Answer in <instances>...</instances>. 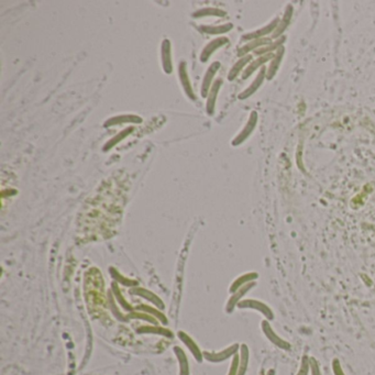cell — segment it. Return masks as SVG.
<instances>
[{
	"label": "cell",
	"mask_w": 375,
	"mask_h": 375,
	"mask_svg": "<svg viewBox=\"0 0 375 375\" xmlns=\"http://www.w3.org/2000/svg\"><path fill=\"white\" fill-rule=\"evenodd\" d=\"M261 326H262L263 334L265 335L266 338H268V340L273 343V345L277 347L278 349H282V350H285V351L290 350V348H291L290 343L288 341L284 340L283 338H281V337H279L274 331V329L272 328L269 320H263L262 323H261Z\"/></svg>",
	"instance_id": "1"
},
{
	"label": "cell",
	"mask_w": 375,
	"mask_h": 375,
	"mask_svg": "<svg viewBox=\"0 0 375 375\" xmlns=\"http://www.w3.org/2000/svg\"><path fill=\"white\" fill-rule=\"evenodd\" d=\"M240 307H243V308H251V309H256L258 311H260L265 318L266 320H273L274 319V313H273V310L271 309V307H269L268 305L260 302V301H244L240 304Z\"/></svg>",
	"instance_id": "2"
},
{
	"label": "cell",
	"mask_w": 375,
	"mask_h": 375,
	"mask_svg": "<svg viewBox=\"0 0 375 375\" xmlns=\"http://www.w3.org/2000/svg\"><path fill=\"white\" fill-rule=\"evenodd\" d=\"M247 365H249V349H247L246 345H242L240 348L238 375H245Z\"/></svg>",
	"instance_id": "3"
},
{
	"label": "cell",
	"mask_w": 375,
	"mask_h": 375,
	"mask_svg": "<svg viewBox=\"0 0 375 375\" xmlns=\"http://www.w3.org/2000/svg\"><path fill=\"white\" fill-rule=\"evenodd\" d=\"M239 349V346L238 345H234L232 347H230L229 349H227V350H225L224 352H221L219 354H216V355H213V357H211L209 359H211V361H224L226 359H228L229 357H231V355L236 354L237 351Z\"/></svg>",
	"instance_id": "4"
},
{
	"label": "cell",
	"mask_w": 375,
	"mask_h": 375,
	"mask_svg": "<svg viewBox=\"0 0 375 375\" xmlns=\"http://www.w3.org/2000/svg\"><path fill=\"white\" fill-rule=\"evenodd\" d=\"M310 372V364H309V357L308 355H303L302 360H301V365L300 368H298V372L296 375H308Z\"/></svg>",
	"instance_id": "5"
},
{
	"label": "cell",
	"mask_w": 375,
	"mask_h": 375,
	"mask_svg": "<svg viewBox=\"0 0 375 375\" xmlns=\"http://www.w3.org/2000/svg\"><path fill=\"white\" fill-rule=\"evenodd\" d=\"M309 364H310V374L311 375H321L320 365L318 361L314 357H309Z\"/></svg>",
	"instance_id": "6"
},
{
	"label": "cell",
	"mask_w": 375,
	"mask_h": 375,
	"mask_svg": "<svg viewBox=\"0 0 375 375\" xmlns=\"http://www.w3.org/2000/svg\"><path fill=\"white\" fill-rule=\"evenodd\" d=\"M332 371L335 375H346L345 371H343V368L341 366L340 361L338 359H334L332 361Z\"/></svg>",
	"instance_id": "7"
},
{
	"label": "cell",
	"mask_w": 375,
	"mask_h": 375,
	"mask_svg": "<svg viewBox=\"0 0 375 375\" xmlns=\"http://www.w3.org/2000/svg\"><path fill=\"white\" fill-rule=\"evenodd\" d=\"M238 372H239V357L236 355L232 360L230 371H229L228 375H238Z\"/></svg>",
	"instance_id": "8"
},
{
	"label": "cell",
	"mask_w": 375,
	"mask_h": 375,
	"mask_svg": "<svg viewBox=\"0 0 375 375\" xmlns=\"http://www.w3.org/2000/svg\"><path fill=\"white\" fill-rule=\"evenodd\" d=\"M265 375H276V371L274 370V368H271V370H269L268 372H266Z\"/></svg>",
	"instance_id": "9"
},
{
	"label": "cell",
	"mask_w": 375,
	"mask_h": 375,
	"mask_svg": "<svg viewBox=\"0 0 375 375\" xmlns=\"http://www.w3.org/2000/svg\"><path fill=\"white\" fill-rule=\"evenodd\" d=\"M261 375H265V374H261Z\"/></svg>",
	"instance_id": "10"
}]
</instances>
